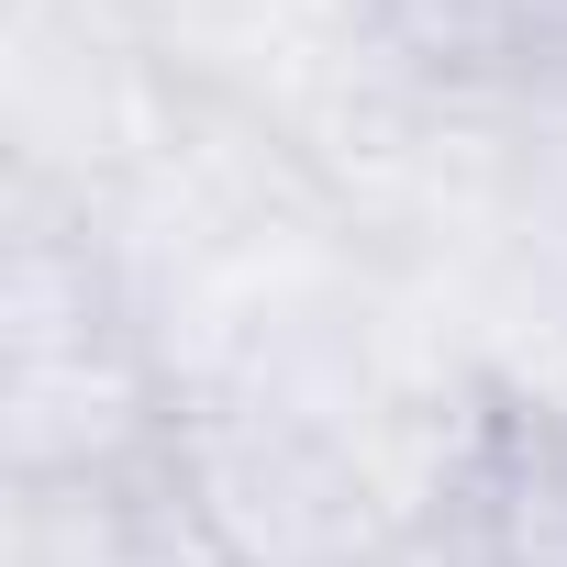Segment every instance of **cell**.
<instances>
[{
  "instance_id": "cell-1",
  "label": "cell",
  "mask_w": 567,
  "mask_h": 567,
  "mask_svg": "<svg viewBox=\"0 0 567 567\" xmlns=\"http://www.w3.org/2000/svg\"><path fill=\"white\" fill-rule=\"evenodd\" d=\"M467 512L489 567H567V412H489L467 456Z\"/></svg>"
}]
</instances>
